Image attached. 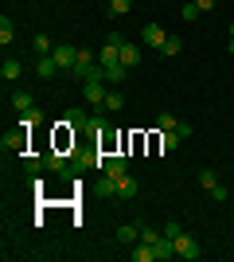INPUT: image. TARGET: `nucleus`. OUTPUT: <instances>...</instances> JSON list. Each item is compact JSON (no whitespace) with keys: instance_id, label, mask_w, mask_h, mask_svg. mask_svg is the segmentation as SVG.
Listing matches in <instances>:
<instances>
[{"instance_id":"32","label":"nucleus","mask_w":234,"mask_h":262,"mask_svg":"<svg viewBox=\"0 0 234 262\" xmlns=\"http://www.w3.org/2000/svg\"><path fill=\"white\" fill-rule=\"evenodd\" d=\"M211 200H219V204H223V200H226V188H223V184H215V188H211Z\"/></svg>"},{"instance_id":"19","label":"nucleus","mask_w":234,"mask_h":262,"mask_svg":"<svg viewBox=\"0 0 234 262\" xmlns=\"http://www.w3.org/2000/svg\"><path fill=\"white\" fill-rule=\"evenodd\" d=\"M98 192H101V200H113V196H117V180L101 172V188H98Z\"/></svg>"},{"instance_id":"5","label":"nucleus","mask_w":234,"mask_h":262,"mask_svg":"<svg viewBox=\"0 0 234 262\" xmlns=\"http://www.w3.org/2000/svg\"><path fill=\"white\" fill-rule=\"evenodd\" d=\"M94 67H98V63H94V51H90V47H78V63H74V75L82 78V82H86V78L94 75Z\"/></svg>"},{"instance_id":"8","label":"nucleus","mask_w":234,"mask_h":262,"mask_svg":"<svg viewBox=\"0 0 234 262\" xmlns=\"http://www.w3.org/2000/svg\"><path fill=\"white\" fill-rule=\"evenodd\" d=\"M152 251H156V262H172L176 258V243L168 239V235H160V239L152 243Z\"/></svg>"},{"instance_id":"16","label":"nucleus","mask_w":234,"mask_h":262,"mask_svg":"<svg viewBox=\"0 0 234 262\" xmlns=\"http://www.w3.org/2000/svg\"><path fill=\"white\" fill-rule=\"evenodd\" d=\"M117 243H141V227H137V223H125V227H117Z\"/></svg>"},{"instance_id":"14","label":"nucleus","mask_w":234,"mask_h":262,"mask_svg":"<svg viewBox=\"0 0 234 262\" xmlns=\"http://www.w3.org/2000/svg\"><path fill=\"white\" fill-rule=\"evenodd\" d=\"M133 196H137V180L125 172L121 180H117V200H133Z\"/></svg>"},{"instance_id":"28","label":"nucleus","mask_w":234,"mask_h":262,"mask_svg":"<svg viewBox=\"0 0 234 262\" xmlns=\"http://www.w3.org/2000/svg\"><path fill=\"white\" fill-rule=\"evenodd\" d=\"M47 168H51V172H63V168H67L63 153H47Z\"/></svg>"},{"instance_id":"26","label":"nucleus","mask_w":234,"mask_h":262,"mask_svg":"<svg viewBox=\"0 0 234 262\" xmlns=\"http://www.w3.org/2000/svg\"><path fill=\"white\" fill-rule=\"evenodd\" d=\"M133 8V0H110V16H125Z\"/></svg>"},{"instance_id":"17","label":"nucleus","mask_w":234,"mask_h":262,"mask_svg":"<svg viewBox=\"0 0 234 262\" xmlns=\"http://www.w3.org/2000/svg\"><path fill=\"white\" fill-rule=\"evenodd\" d=\"M0 78H4V82H16V78H20V63H16V59H4V67H0Z\"/></svg>"},{"instance_id":"34","label":"nucleus","mask_w":234,"mask_h":262,"mask_svg":"<svg viewBox=\"0 0 234 262\" xmlns=\"http://www.w3.org/2000/svg\"><path fill=\"white\" fill-rule=\"evenodd\" d=\"M226 55H234V39H226Z\"/></svg>"},{"instance_id":"4","label":"nucleus","mask_w":234,"mask_h":262,"mask_svg":"<svg viewBox=\"0 0 234 262\" xmlns=\"http://www.w3.org/2000/svg\"><path fill=\"white\" fill-rule=\"evenodd\" d=\"M176 258H188V262L199 258V243H195V235H188V231H184V235L176 239Z\"/></svg>"},{"instance_id":"33","label":"nucleus","mask_w":234,"mask_h":262,"mask_svg":"<svg viewBox=\"0 0 234 262\" xmlns=\"http://www.w3.org/2000/svg\"><path fill=\"white\" fill-rule=\"evenodd\" d=\"M195 4H199V12H211L215 4H219V0H195Z\"/></svg>"},{"instance_id":"11","label":"nucleus","mask_w":234,"mask_h":262,"mask_svg":"<svg viewBox=\"0 0 234 262\" xmlns=\"http://www.w3.org/2000/svg\"><path fill=\"white\" fill-rule=\"evenodd\" d=\"M137 63H141V47H137V43H121V67L133 71Z\"/></svg>"},{"instance_id":"21","label":"nucleus","mask_w":234,"mask_h":262,"mask_svg":"<svg viewBox=\"0 0 234 262\" xmlns=\"http://www.w3.org/2000/svg\"><path fill=\"white\" fill-rule=\"evenodd\" d=\"M12 39H16V28H12V20H8V16H4V20H0V43L8 47Z\"/></svg>"},{"instance_id":"20","label":"nucleus","mask_w":234,"mask_h":262,"mask_svg":"<svg viewBox=\"0 0 234 262\" xmlns=\"http://www.w3.org/2000/svg\"><path fill=\"white\" fill-rule=\"evenodd\" d=\"M12 106H16V110L23 114V110H32L35 102H32V94H28V90H16V94H12Z\"/></svg>"},{"instance_id":"9","label":"nucleus","mask_w":234,"mask_h":262,"mask_svg":"<svg viewBox=\"0 0 234 262\" xmlns=\"http://www.w3.org/2000/svg\"><path fill=\"white\" fill-rule=\"evenodd\" d=\"M43 168H47V157H39V153H23V172L32 176H43Z\"/></svg>"},{"instance_id":"35","label":"nucleus","mask_w":234,"mask_h":262,"mask_svg":"<svg viewBox=\"0 0 234 262\" xmlns=\"http://www.w3.org/2000/svg\"><path fill=\"white\" fill-rule=\"evenodd\" d=\"M230 39H234V24H230Z\"/></svg>"},{"instance_id":"30","label":"nucleus","mask_w":234,"mask_h":262,"mask_svg":"<svg viewBox=\"0 0 234 262\" xmlns=\"http://www.w3.org/2000/svg\"><path fill=\"white\" fill-rule=\"evenodd\" d=\"M195 16H199V4H195V0H191V4H184V20H195Z\"/></svg>"},{"instance_id":"23","label":"nucleus","mask_w":234,"mask_h":262,"mask_svg":"<svg viewBox=\"0 0 234 262\" xmlns=\"http://www.w3.org/2000/svg\"><path fill=\"white\" fill-rule=\"evenodd\" d=\"M51 51H55V43H51V39L39 32V35H35V55H51Z\"/></svg>"},{"instance_id":"18","label":"nucleus","mask_w":234,"mask_h":262,"mask_svg":"<svg viewBox=\"0 0 234 262\" xmlns=\"http://www.w3.org/2000/svg\"><path fill=\"white\" fill-rule=\"evenodd\" d=\"M179 51H184V39H179V35H168L164 47H160V55H168V59H172V55H179Z\"/></svg>"},{"instance_id":"15","label":"nucleus","mask_w":234,"mask_h":262,"mask_svg":"<svg viewBox=\"0 0 234 262\" xmlns=\"http://www.w3.org/2000/svg\"><path fill=\"white\" fill-rule=\"evenodd\" d=\"M125 75H129V67H121V63H110V67H106V82H110V86L125 82Z\"/></svg>"},{"instance_id":"6","label":"nucleus","mask_w":234,"mask_h":262,"mask_svg":"<svg viewBox=\"0 0 234 262\" xmlns=\"http://www.w3.org/2000/svg\"><path fill=\"white\" fill-rule=\"evenodd\" d=\"M141 39H145V47H156V51H160L164 39H168V32L160 28V24H145V28H141Z\"/></svg>"},{"instance_id":"7","label":"nucleus","mask_w":234,"mask_h":262,"mask_svg":"<svg viewBox=\"0 0 234 262\" xmlns=\"http://www.w3.org/2000/svg\"><path fill=\"white\" fill-rule=\"evenodd\" d=\"M101 172L113 176V180H121V176L129 172V164H125V157H106V161H101Z\"/></svg>"},{"instance_id":"29","label":"nucleus","mask_w":234,"mask_h":262,"mask_svg":"<svg viewBox=\"0 0 234 262\" xmlns=\"http://www.w3.org/2000/svg\"><path fill=\"white\" fill-rule=\"evenodd\" d=\"M121 106H125V98H121V94H106V110H110V114H117Z\"/></svg>"},{"instance_id":"12","label":"nucleus","mask_w":234,"mask_h":262,"mask_svg":"<svg viewBox=\"0 0 234 262\" xmlns=\"http://www.w3.org/2000/svg\"><path fill=\"white\" fill-rule=\"evenodd\" d=\"M20 125H23V129H35V125H43V110H39V106L23 110V114H20Z\"/></svg>"},{"instance_id":"24","label":"nucleus","mask_w":234,"mask_h":262,"mask_svg":"<svg viewBox=\"0 0 234 262\" xmlns=\"http://www.w3.org/2000/svg\"><path fill=\"white\" fill-rule=\"evenodd\" d=\"M215 184H219V176H215V168H203V172H199V188H207V192H211Z\"/></svg>"},{"instance_id":"31","label":"nucleus","mask_w":234,"mask_h":262,"mask_svg":"<svg viewBox=\"0 0 234 262\" xmlns=\"http://www.w3.org/2000/svg\"><path fill=\"white\" fill-rule=\"evenodd\" d=\"M156 239H160V235H156L152 227H141V243H156Z\"/></svg>"},{"instance_id":"22","label":"nucleus","mask_w":234,"mask_h":262,"mask_svg":"<svg viewBox=\"0 0 234 262\" xmlns=\"http://www.w3.org/2000/svg\"><path fill=\"white\" fill-rule=\"evenodd\" d=\"M176 125H179V118H176V114H160V118H156V129H160V133L176 129Z\"/></svg>"},{"instance_id":"25","label":"nucleus","mask_w":234,"mask_h":262,"mask_svg":"<svg viewBox=\"0 0 234 262\" xmlns=\"http://www.w3.org/2000/svg\"><path fill=\"white\" fill-rule=\"evenodd\" d=\"M164 235H168L172 243H176L179 235H184V223H176V219H168V223H164Z\"/></svg>"},{"instance_id":"3","label":"nucleus","mask_w":234,"mask_h":262,"mask_svg":"<svg viewBox=\"0 0 234 262\" xmlns=\"http://www.w3.org/2000/svg\"><path fill=\"white\" fill-rule=\"evenodd\" d=\"M51 59L59 63V71H74V63H78V47H70V43H55Z\"/></svg>"},{"instance_id":"27","label":"nucleus","mask_w":234,"mask_h":262,"mask_svg":"<svg viewBox=\"0 0 234 262\" xmlns=\"http://www.w3.org/2000/svg\"><path fill=\"white\" fill-rule=\"evenodd\" d=\"M179 141H184V137H179L176 129H168V133H160V145H164V149H176Z\"/></svg>"},{"instance_id":"10","label":"nucleus","mask_w":234,"mask_h":262,"mask_svg":"<svg viewBox=\"0 0 234 262\" xmlns=\"http://www.w3.org/2000/svg\"><path fill=\"white\" fill-rule=\"evenodd\" d=\"M35 75L47 82V78H55V75H59V63L51 59V55H39V63H35Z\"/></svg>"},{"instance_id":"1","label":"nucleus","mask_w":234,"mask_h":262,"mask_svg":"<svg viewBox=\"0 0 234 262\" xmlns=\"http://www.w3.org/2000/svg\"><path fill=\"white\" fill-rule=\"evenodd\" d=\"M106 94H110V90L101 86V78H86V82H82V98H86V106H106Z\"/></svg>"},{"instance_id":"13","label":"nucleus","mask_w":234,"mask_h":262,"mask_svg":"<svg viewBox=\"0 0 234 262\" xmlns=\"http://www.w3.org/2000/svg\"><path fill=\"white\" fill-rule=\"evenodd\" d=\"M63 125H70V129H82V125H90V118H86V110H67V118H63Z\"/></svg>"},{"instance_id":"2","label":"nucleus","mask_w":234,"mask_h":262,"mask_svg":"<svg viewBox=\"0 0 234 262\" xmlns=\"http://www.w3.org/2000/svg\"><path fill=\"white\" fill-rule=\"evenodd\" d=\"M28 133H32V129H23V125H20V129H16V133H4V141H0V149H4V153H28Z\"/></svg>"}]
</instances>
